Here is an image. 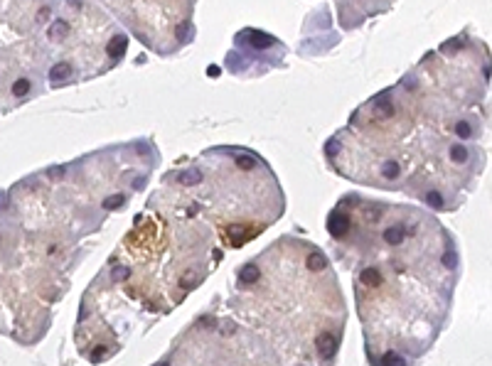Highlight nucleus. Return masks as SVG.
Masks as SVG:
<instances>
[{
    "instance_id": "1",
    "label": "nucleus",
    "mask_w": 492,
    "mask_h": 366,
    "mask_svg": "<svg viewBox=\"0 0 492 366\" xmlns=\"http://www.w3.org/2000/svg\"><path fill=\"white\" fill-rule=\"evenodd\" d=\"M485 94V44L448 39L397 86L362 103L325 155L342 177L455 209L460 190L485 167L475 148L485 120L473 113Z\"/></svg>"
},
{
    "instance_id": "5",
    "label": "nucleus",
    "mask_w": 492,
    "mask_h": 366,
    "mask_svg": "<svg viewBox=\"0 0 492 366\" xmlns=\"http://www.w3.org/2000/svg\"><path fill=\"white\" fill-rule=\"evenodd\" d=\"M155 366H276V359L239 322L202 317Z\"/></svg>"
},
{
    "instance_id": "2",
    "label": "nucleus",
    "mask_w": 492,
    "mask_h": 366,
    "mask_svg": "<svg viewBox=\"0 0 492 366\" xmlns=\"http://www.w3.org/2000/svg\"><path fill=\"white\" fill-rule=\"evenodd\" d=\"M335 256L355 270L372 366H409L433 344L458 273V251L431 214L342 197L327 216Z\"/></svg>"
},
{
    "instance_id": "4",
    "label": "nucleus",
    "mask_w": 492,
    "mask_h": 366,
    "mask_svg": "<svg viewBox=\"0 0 492 366\" xmlns=\"http://www.w3.org/2000/svg\"><path fill=\"white\" fill-rule=\"evenodd\" d=\"M165 182L177 190L205 192L177 207L187 216L207 212L219 226L224 246L239 249L271 226L283 212V194L276 177L256 153L219 148L200 162L177 170Z\"/></svg>"
},
{
    "instance_id": "3",
    "label": "nucleus",
    "mask_w": 492,
    "mask_h": 366,
    "mask_svg": "<svg viewBox=\"0 0 492 366\" xmlns=\"http://www.w3.org/2000/svg\"><path fill=\"white\" fill-rule=\"evenodd\" d=\"M234 308L283 349L290 366H330L345 305L327 258L310 241L278 238L236 275Z\"/></svg>"
}]
</instances>
